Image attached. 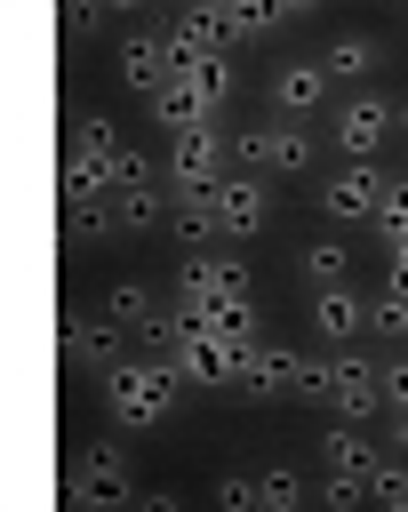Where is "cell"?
<instances>
[{"label":"cell","instance_id":"cell-1","mask_svg":"<svg viewBox=\"0 0 408 512\" xmlns=\"http://www.w3.org/2000/svg\"><path fill=\"white\" fill-rule=\"evenodd\" d=\"M176 392H184V376H176L168 360H120V368H104V408H112L120 432L160 424V416L176 408Z\"/></svg>","mask_w":408,"mask_h":512},{"label":"cell","instance_id":"cell-2","mask_svg":"<svg viewBox=\"0 0 408 512\" xmlns=\"http://www.w3.org/2000/svg\"><path fill=\"white\" fill-rule=\"evenodd\" d=\"M224 88H232V64H224V56H200V64H176V72H168V88L152 96V112H160V128L192 136V128H216Z\"/></svg>","mask_w":408,"mask_h":512},{"label":"cell","instance_id":"cell-3","mask_svg":"<svg viewBox=\"0 0 408 512\" xmlns=\"http://www.w3.org/2000/svg\"><path fill=\"white\" fill-rule=\"evenodd\" d=\"M176 304L208 312V320H216V328H232V336H256L248 280H240V264H224V256H192V264H184V296H176Z\"/></svg>","mask_w":408,"mask_h":512},{"label":"cell","instance_id":"cell-4","mask_svg":"<svg viewBox=\"0 0 408 512\" xmlns=\"http://www.w3.org/2000/svg\"><path fill=\"white\" fill-rule=\"evenodd\" d=\"M320 456H328V480H320V496H328L336 512H352V504L368 496V472H376V448H368L360 432H344V424H336V432L320 440Z\"/></svg>","mask_w":408,"mask_h":512},{"label":"cell","instance_id":"cell-5","mask_svg":"<svg viewBox=\"0 0 408 512\" xmlns=\"http://www.w3.org/2000/svg\"><path fill=\"white\" fill-rule=\"evenodd\" d=\"M320 400L352 424V416H376L384 408V368L376 360H352V352H336L328 360V384H320Z\"/></svg>","mask_w":408,"mask_h":512},{"label":"cell","instance_id":"cell-6","mask_svg":"<svg viewBox=\"0 0 408 512\" xmlns=\"http://www.w3.org/2000/svg\"><path fill=\"white\" fill-rule=\"evenodd\" d=\"M384 200H392V176H376L368 160H352V168H336V176L320 184V208H328V216H352V224H376Z\"/></svg>","mask_w":408,"mask_h":512},{"label":"cell","instance_id":"cell-7","mask_svg":"<svg viewBox=\"0 0 408 512\" xmlns=\"http://www.w3.org/2000/svg\"><path fill=\"white\" fill-rule=\"evenodd\" d=\"M232 152H240V168H248V176H272V168L288 176V168H304V160H312V144H304L296 128H240V136H232Z\"/></svg>","mask_w":408,"mask_h":512},{"label":"cell","instance_id":"cell-8","mask_svg":"<svg viewBox=\"0 0 408 512\" xmlns=\"http://www.w3.org/2000/svg\"><path fill=\"white\" fill-rule=\"evenodd\" d=\"M168 184H176V192H216V184H224V144H216V128L176 136V152H168Z\"/></svg>","mask_w":408,"mask_h":512},{"label":"cell","instance_id":"cell-9","mask_svg":"<svg viewBox=\"0 0 408 512\" xmlns=\"http://www.w3.org/2000/svg\"><path fill=\"white\" fill-rule=\"evenodd\" d=\"M168 72H176V56H168V40H160V32H128V40H120V80H128L144 104L168 88Z\"/></svg>","mask_w":408,"mask_h":512},{"label":"cell","instance_id":"cell-10","mask_svg":"<svg viewBox=\"0 0 408 512\" xmlns=\"http://www.w3.org/2000/svg\"><path fill=\"white\" fill-rule=\"evenodd\" d=\"M64 352L88 368H120V320L112 312H64Z\"/></svg>","mask_w":408,"mask_h":512},{"label":"cell","instance_id":"cell-11","mask_svg":"<svg viewBox=\"0 0 408 512\" xmlns=\"http://www.w3.org/2000/svg\"><path fill=\"white\" fill-rule=\"evenodd\" d=\"M80 496H88V504H120V496H136V480H128V448H120V440H88Z\"/></svg>","mask_w":408,"mask_h":512},{"label":"cell","instance_id":"cell-12","mask_svg":"<svg viewBox=\"0 0 408 512\" xmlns=\"http://www.w3.org/2000/svg\"><path fill=\"white\" fill-rule=\"evenodd\" d=\"M384 136H392V96H360V104H344V120H336V144H344L352 160H368Z\"/></svg>","mask_w":408,"mask_h":512},{"label":"cell","instance_id":"cell-13","mask_svg":"<svg viewBox=\"0 0 408 512\" xmlns=\"http://www.w3.org/2000/svg\"><path fill=\"white\" fill-rule=\"evenodd\" d=\"M208 200H216V232H232V240H248L264 224V184L256 176H224Z\"/></svg>","mask_w":408,"mask_h":512},{"label":"cell","instance_id":"cell-14","mask_svg":"<svg viewBox=\"0 0 408 512\" xmlns=\"http://www.w3.org/2000/svg\"><path fill=\"white\" fill-rule=\"evenodd\" d=\"M320 96H328V64H320V56H312V64H288V72L272 80V104H280V112H312Z\"/></svg>","mask_w":408,"mask_h":512},{"label":"cell","instance_id":"cell-15","mask_svg":"<svg viewBox=\"0 0 408 512\" xmlns=\"http://www.w3.org/2000/svg\"><path fill=\"white\" fill-rule=\"evenodd\" d=\"M104 312H112V320H120V328H136V336H144V328H152V320H160V296H152V280H120V288H112V304H104Z\"/></svg>","mask_w":408,"mask_h":512},{"label":"cell","instance_id":"cell-16","mask_svg":"<svg viewBox=\"0 0 408 512\" xmlns=\"http://www.w3.org/2000/svg\"><path fill=\"white\" fill-rule=\"evenodd\" d=\"M176 240L184 248H208L216 240V200L208 192H176Z\"/></svg>","mask_w":408,"mask_h":512},{"label":"cell","instance_id":"cell-17","mask_svg":"<svg viewBox=\"0 0 408 512\" xmlns=\"http://www.w3.org/2000/svg\"><path fill=\"white\" fill-rule=\"evenodd\" d=\"M312 320H320L328 336H352V328H368V312H360V296H352V288H320Z\"/></svg>","mask_w":408,"mask_h":512},{"label":"cell","instance_id":"cell-18","mask_svg":"<svg viewBox=\"0 0 408 512\" xmlns=\"http://www.w3.org/2000/svg\"><path fill=\"white\" fill-rule=\"evenodd\" d=\"M376 56H384V48H376V40H368V32H344V40H336V48H328V56H320V64H328V80H336V72H368V64H376Z\"/></svg>","mask_w":408,"mask_h":512},{"label":"cell","instance_id":"cell-19","mask_svg":"<svg viewBox=\"0 0 408 512\" xmlns=\"http://www.w3.org/2000/svg\"><path fill=\"white\" fill-rule=\"evenodd\" d=\"M304 280H312V288H344V248H328V240L304 248Z\"/></svg>","mask_w":408,"mask_h":512},{"label":"cell","instance_id":"cell-20","mask_svg":"<svg viewBox=\"0 0 408 512\" xmlns=\"http://www.w3.org/2000/svg\"><path fill=\"white\" fill-rule=\"evenodd\" d=\"M296 496H304V488H296V472H256V504H264V512H288Z\"/></svg>","mask_w":408,"mask_h":512},{"label":"cell","instance_id":"cell-21","mask_svg":"<svg viewBox=\"0 0 408 512\" xmlns=\"http://www.w3.org/2000/svg\"><path fill=\"white\" fill-rule=\"evenodd\" d=\"M376 232H384L392 248H408V184H392V200L376 208Z\"/></svg>","mask_w":408,"mask_h":512},{"label":"cell","instance_id":"cell-22","mask_svg":"<svg viewBox=\"0 0 408 512\" xmlns=\"http://www.w3.org/2000/svg\"><path fill=\"white\" fill-rule=\"evenodd\" d=\"M384 408H392V432L408 448V368H384Z\"/></svg>","mask_w":408,"mask_h":512},{"label":"cell","instance_id":"cell-23","mask_svg":"<svg viewBox=\"0 0 408 512\" xmlns=\"http://www.w3.org/2000/svg\"><path fill=\"white\" fill-rule=\"evenodd\" d=\"M368 328H392V336L408 344V288H392V296H384V304L368 312Z\"/></svg>","mask_w":408,"mask_h":512},{"label":"cell","instance_id":"cell-24","mask_svg":"<svg viewBox=\"0 0 408 512\" xmlns=\"http://www.w3.org/2000/svg\"><path fill=\"white\" fill-rule=\"evenodd\" d=\"M368 496H376V504H408V472H392V464L376 456V472H368Z\"/></svg>","mask_w":408,"mask_h":512},{"label":"cell","instance_id":"cell-25","mask_svg":"<svg viewBox=\"0 0 408 512\" xmlns=\"http://www.w3.org/2000/svg\"><path fill=\"white\" fill-rule=\"evenodd\" d=\"M216 504H232V512H248V504H256V480H224V488H216Z\"/></svg>","mask_w":408,"mask_h":512},{"label":"cell","instance_id":"cell-26","mask_svg":"<svg viewBox=\"0 0 408 512\" xmlns=\"http://www.w3.org/2000/svg\"><path fill=\"white\" fill-rule=\"evenodd\" d=\"M96 24H104V0H88V8H72V16H64V32H96Z\"/></svg>","mask_w":408,"mask_h":512},{"label":"cell","instance_id":"cell-27","mask_svg":"<svg viewBox=\"0 0 408 512\" xmlns=\"http://www.w3.org/2000/svg\"><path fill=\"white\" fill-rule=\"evenodd\" d=\"M392 288H408V248H392Z\"/></svg>","mask_w":408,"mask_h":512},{"label":"cell","instance_id":"cell-28","mask_svg":"<svg viewBox=\"0 0 408 512\" xmlns=\"http://www.w3.org/2000/svg\"><path fill=\"white\" fill-rule=\"evenodd\" d=\"M392 136H408V96H400V104H392Z\"/></svg>","mask_w":408,"mask_h":512}]
</instances>
